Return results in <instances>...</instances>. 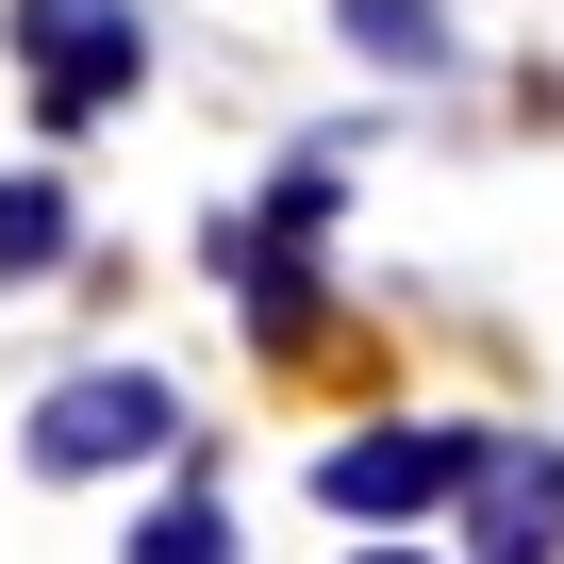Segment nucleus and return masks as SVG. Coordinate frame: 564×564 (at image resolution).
Listing matches in <instances>:
<instances>
[{"instance_id":"nucleus-1","label":"nucleus","mask_w":564,"mask_h":564,"mask_svg":"<svg viewBox=\"0 0 564 564\" xmlns=\"http://www.w3.org/2000/svg\"><path fill=\"white\" fill-rule=\"evenodd\" d=\"M18 67H34V133H84L150 84V18L133 0H18Z\"/></svg>"},{"instance_id":"nucleus-2","label":"nucleus","mask_w":564,"mask_h":564,"mask_svg":"<svg viewBox=\"0 0 564 564\" xmlns=\"http://www.w3.org/2000/svg\"><path fill=\"white\" fill-rule=\"evenodd\" d=\"M166 432H183V399H166L150 366H84V382H51L34 465H51V481H100V465H150Z\"/></svg>"},{"instance_id":"nucleus-3","label":"nucleus","mask_w":564,"mask_h":564,"mask_svg":"<svg viewBox=\"0 0 564 564\" xmlns=\"http://www.w3.org/2000/svg\"><path fill=\"white\" fill-rule=\"evenodd\" d=\"M465 547H498V564H531L547 531H564V448H531V432H465Z\"/></svg>"},{"instance_id":"nucleus-4","label":"nucleus","mask_w":564,"mask_h":564,"mask_svg":"<svg viewBox=\"0 0 564 564\" xmlns=\"http://www.w3.org/2000/svg\"><path fill=\"white\" fill-rule=\"evenodd\" d=\"M448 481H465V432H349L333 465H316V498L333 514H448Z\"/></svg>"},{"instance_id":"nucleus-5","label":"nucleus","mask_w":564,"mask_h":564,"mask_svg":"<svg viewBox=\"0 0 564 564\" xmlns=\"http://www.w3.org/2000/svg\"><path fill=\"white\" fill-rule=\"evenodd\" d=\"M232 300H249V349H316L333 333V282H316V249L282 232V216L232 232Z\"/></svg>"},{"instance_id":"nucleus-6","label":"nucleus","mask_w":564,"mask_h":564,"mask_svg":"<svg viewBox=\"0 0 564 564\" xmlns=\"http://www.w3.org/2000/svg\"><path fill=\"white\" fill-rule=\"evenodd\" d=\"M333 18H349V51H366V67L448 84V18H432V0H333Z\"/></svg>"},{"instance_id":"nucleus-7","label":"nucleus","mask_w":564,"mask_h":564,"mask_svg":"<svg viewBox=\"0 0 564 564\" xmlns=\"http://www.w3.org/2000/svg\"><path fill=\"white\" fill-rule=\"evenodd\" d=\"M34 265H67V183H0V282H34Z\"/></svg>"},{"instance_id":"nucleus-8","label":"nucleus","mask_w":564,"mask_h":564,"mask_svg":"<svg viewBox=\"0 0 564 564\" xmlns=\"http://www.w3.org/2000/svg\"><path fill=\"white\" fill-rule=\"evenodd\" d=\"M133 564H232L216 498H166V514H133Z\"/></svg>"}]
</instances>
